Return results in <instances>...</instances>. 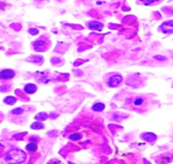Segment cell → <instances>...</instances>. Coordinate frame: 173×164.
Returning a JSON list of instances; mask_svg holds the SVG:
<instances>
[{
	"label": "cell",
	"instance_id": "obj_4",
	"mask_svg": "<svg viewBox=\"0 0 173 164\" xmlns=\"http://www.w3.org/2000/svg\"><path fill=\"white\" fill-rule=\"evenodd\" d=\"M15 72L13 70H3L0 72V79L2 80H10V79L14 78Z\"/></svg>",
	"mask_w": 173,
	"mask_h": 164
},
{
	"label": "cell",
	"instance_id": "obj_11",
	"mask_svg": "<svg viewBox=\"0 0 173 164\" xmlns=\"http://www.w3.org/2000/svg\"><path fill=\"white\" fill-rule=\"evenodd\" d=\"M37 149H38V146H37L36 143H29V144L25 146V149L28 150V152H31V153L36 152Z\"/></svg>",
	"mask_w": 173,
	"mask_h": 164
},
{
	"label": "cell",
	"instance_id": "obj_9",
	"mask_svg": "<svg viewBox=\"0 0 173 164\" xmlns=\"http://www.w3.org/2000/svg\"><path fill=\"white\" fill-rule=\"evenodd\" d=\"M36 91H37V86L35 85V84L29 83L25 86V92L26 93V94H34Z\"/></svg>",
	"mask_w": 173,
	"mask_h": 164
},
{
	"label": "cell",
	"instance_id": "obj_7",
	"mask_svg": "<svg viewBox=\"0 0 173 164\" xmlns=\"http://www.w3.org/2000/svg\"><path fill=\"white\" fill-rule=\"evenodd\" d=\"M89 28L94 31H102L103 25L98 21H91V22H89Z\"/></svg>",
	"mask_w": 173,
	"mask_h": 164
},
{
	"label": "cell",
	"instance_id": "obj_15",
	"mask_svg": "<svg viewBox=\"0 0 173 164\" xmlns=\"http://www.w3.org/2000/svg\"><path fill=\"white\" fill-rule=\"evenodd\" d=\"M23 113V110L22 108H15V110H12V114L13 115H20V114H22Z\"/></svg>",
	"mask_w": 173,
	"mask_h": 164
},
{
	"label": "cell",
	"instance_id": "obj_6",
	"mask_svg": "<svg viewBox=\"0 0 173 164\" xmlns=\"http://www.w3.org/2000/svg\"><path fill=\"white\" fill-rule=\"evenodd\" d=\"M142 138L145 140V141L152 143V142H154L156 140V136L152 133H145V134L142 135Z\"/></svg>",
	"mask_w": 173,
	"mask_h": 164
},
{
	"label": "cell",
	"instance_id": "obj_3",
	"mask_svg": "<svg viewBox=\"0 0 173 164\" xmlns=\"http://www.w3.org/2000/svg\"><path fill=\"white\" fill-rule=\"evenodd\" d=\"M159 30L162 32H164V33H169V34L173 33V20H169V21L164 22L163 24L161 25Z\"/></svg>",
	"mask_w": 173,
	"mask_h": 164
},
{
	"label": "cell",
	"instance_id": "obj_1",
	"mask_svg": "<svg viewBox=\"0 0 173 164\" xmlns=\"http://www.w3.org/2000/svg\"><path fill=\"white\" fill-rule=\"evenodd\" d=\"M26 161L25 152L19 149H13L5 155V162L9 164H22Z\"/></svg>",
	"mask_w": 173,
	"mask_h": 164
},
{
	"label": "cell",
	"instance_id": "obj_8",
	"mask_svg": "<svg viewBox=\"0 0 173 164\" xmlns=\"http://www.w3.org/2000/svg\"><path fill=\"white\" fill-rule=\"evenodd\" d=\"M26 61L36 63V64H41V63L43 62V58L40 57V56H31L26 59Z\"/></svg>",
	"mask_w": 173,
	"mask_h": 164
},
{
	"label": "cell",
	"instance_id": "obj_10",
	"mask_svg": "<svg viewBox=\"0 0 173 164\" xmlns=\"http://www.w3.org/2000/svg\"><path fill=\"white\" fill-rule=\"evenodd\" d=\"M3 101H4V103H7V104L13 105V104H15V103H16L17 99H16L15 97H13V96H9V97H5Z\"/></svg>",
	"mask_w": 173,
	"mask_h": 164
},
{
	"label": "cell",
	"instance_id": "obj_2",
	"mask_svg": "<svg viewBox=\"0 0 173 164\" xmlns=\"http://www.w3.org/2000/svg\"><path fill=\"white\" fill-rule=\"evenodd\" d=\"M121 82H122V77L121 75H114L109 79L108 85L111 87H116V86H118Z\"/></svg>",
	"mask_w": 173,
	"mask_h": 164
},
{
	"label": "cell",
	"instance_id": "obj_12",
	"mask_svg": "<svg viewBox=\"0 0 173 164\" xmlns=\"http://www.w3.org/2000/svg\"><path fill=\"white\" fill-rule=\"evenodd\" d=\"M92 108L95 112H100V110H102L103 108H105V104H103V103H95Z\"/></svg>",
	"mask_w": 173,
	"mask_h": 164
},
{
	"label": "cell",
	"instance_id": "obj_18",
	"mask_svg": "<svg viewBox=\"0 0 173 164\" xmlns=\"http://www.w3.org/2000/svg\"><path fill=\"white\" fill-rule=\"evenodd\" d=\"M155 59H159V60H166V58H165V57H158V56H156V57H155Z\"/></svg>",
	"mask_w": 173,
	"mask_h": 164
},
{
	"label": "cell",
	"instance_id": "obj_13",
	"mask_svg": "<svg viewBox=\"0 0 173 164\" xmlns=\"http://www.w3.org/2000/svg\"><path fill=\"white\" fill-rule=\"evenodd\" d=\"M43 127H44V126H43V124H42L41 122H34L31 125V128H33V129H41Z\"/></svg>",
	"mask_w": 173,
	"mask_h": 164
},
{
	"label": "cell",
	"instance_id": "obj_17",
	"mask_svg": "<svg viewBox=\"0 0 173 164\" xmlns=\"http://www.w3.org/2000/svg\"><path fill=\"white\" fill-rule=\"evenodd\" d=\"M30 33L32 35H36V34H38V30H36V28H30Z\"/></svg>",
	"mask_w": 173,
	"mask_h": 164
},
{
	"label": "cell",
	"instance_id": "obj_14",
	"mask_svg": "<svg viewBox=\"0 0 173 164\" xmlns=\"http://www.w3.org/2000/svg\"><path fill=\"white\" fill-rule=\"evenodd\" d=\"M36 120H46V119L48 118V115L46 113H40L38 114V115H36Z\"/></svg>",
	"mask_w": 173,
	"mask_h": 164
},
{
	"label": "cell",
	"instance_id": "obj_5",
	"mask_svg": "<svg viewBox=\"0 0 173 164\" xmlns=\"http://www.w3.org/2000/svg\"><path fill=\"white\" fill-rule=\"evenodd\" d=\"M146 102H147L146 98L137 97V98H135V99L133 100V105H134L135 107H142V106H143V105L146 104Z\"/></svg>",
	"mask_w": 173,
	"mask_h": 164
},
{
	"label": "cell",
	"instance_id": "obj_16",
	"mask_svg": "<svg viewBox=\"0 0 173 164\" xmlns=\"http://www.w3.org/2000/svg\"><path fill=\"white\" fill-rule=\"evenodd\" d=\"M80 138H81L80 135H73V136L70 137V139H72V140H79Z\"/></svg>",
	"mask_w": 173,
	"mask_h": 164
}]
</instances>
